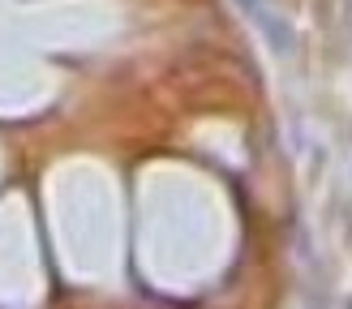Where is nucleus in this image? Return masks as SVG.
Wrapping results in <instances>:
<instances>
[{
    "label": "nucleus",
    "mask_w": 352,
    "mask_h": 309,
    "mask_svg": "<svg viewBox=\"0 0 352 309\" xmlns=\"http://www.w3.org/2000/svg\"><path fill=\"white\" fill-rule=\"evenodd\" d=\"M241 9L258 22V30L271 39L275 52H288V47H292V26H288V17L279 13L271 0H241Z\"/></svg>",
    "instance_id": "1"
}]
</instances>
